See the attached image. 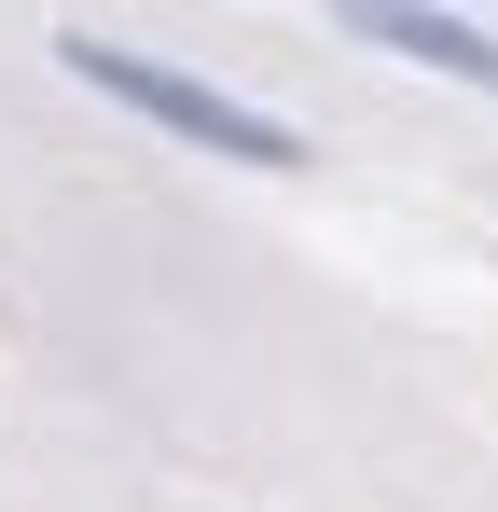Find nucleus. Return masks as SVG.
<instances>
[{"mask_svg":"<svg viewBox=\"0 0 498 512\" xmlns=\"http://www.w3.org/2000/svg\"><path fill=\"white\" fill-rule=\"evenodd\" d=\"M346 42H388V56H415V70L498 84V28H471V14H415V0H360V14H346Z\"/></svg>","mask_w":498,"mask_h":512,"instance_id":"nucleus-2","label":"nucleus"},{"mask_svg":"<svg viewBox=\"0 0 498 512\" xmlns=\"http://www.w3.org/2000/svg\"><path fill=\"white\" fill-rule=\"evenodd\" d=\"M97 97H125L139 125H166V139H194V153H222V167H305V139L277 125V111H249V97H222V84H194L180 56H125V42H97V28H70L56 42Z\"/></svg>","mask_w":498,"mask_h":512,"instance_id":"nucleus-1","label":"nucleus"}]
</instances>
